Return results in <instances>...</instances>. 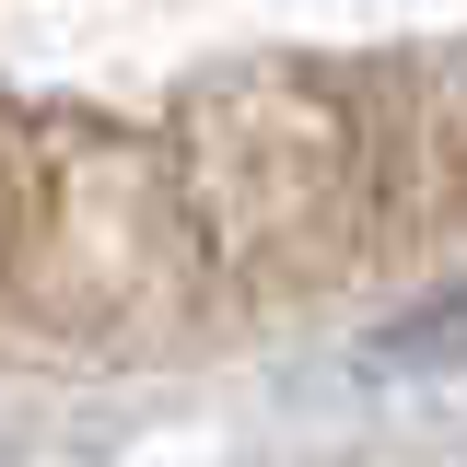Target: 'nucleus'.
<instances>
[{
	"label": "nucleus",
	"instance_id": "f257e3e1",
	"mask_svg": "<svg viewBox=\"0 0 467 467\" xmlns=\"http://www.w3.org/2000/svg\"><path fill=\"white\" fill-rule=\"evenodd\" d=\"M350 199V129L327 94H223L187 129V211L223 257H304Z\"/></svg>",
	"mask_w": 467,
	"mask_h": 467
},
{
	"label": "nucleus",
	"instance_id": "f03ea898",
	"mask_svg": "<svg viewBox=\"0 0 467 467\" xmlns=\"http://www.w3.org/2000/svg\"><path fill=\"white\" fill-rule=\"evenodd\" d=\"M0 245H12V164H0Z\"/></svg>",
	"mask_w": 467,
	"mask_h": 467
}]
</instances>
